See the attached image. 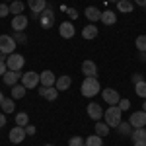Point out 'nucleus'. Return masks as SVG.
Instances as JSON below:
<instances>
[{
	"instance_id": "obj_1",
	"label": "nucleus",
	"mask_w": 146,
	"mask_h": 146,
	"mask_svg": "<svg viewBox=\"0 0 146 146\" xmlns=\"http://www.w3.org/2000/svg\"><path fill=\"white\" fill-rule=\"evenodd\" d=\"M121 115H123V111L119 109V105H109L107 109H105V113H103V119H105V123L109 125V127H119V123L123 121L121 119Z\"/></svg>"
},
{
	"instance_id": "obj_25",
	"label": "nucleus",
	"mask_w": 146,
	"mask_h": 146,
	"mask_svg": "<svg viewBox=\"0 0 146 146\" xmlns=\"http://www.w3.org/2000/svg\"><path fill=\"white\" fill-rule=\"evenodd\" d=\"M131 129H133V127H131V123H129V121H121V123H119V127H117V133H119L121 136H131V133H133Z\"/></svg>"
},
{
	"instance_id": "obj_10",
	"label": "nucleus",
	"mask_w": 146,
	"mask_h": 146,
	"mask_svg": "<svg viewBox=\"0 0 146 146\" xmlns=\"http://www.w3.org/2000/svg\"><path fill=\"white\" fill-rule=\"evenodd\" d=\"M86 111H88V117L94 119V121H101V119H103V113H105L101 109L100 103H94V101L88 103V109H86Z\"/></svg>"
},
{
	"instance_id": "obj_24",
	"label": "nucleus",
	"mask_w": 146,
	"mask_h": 146,
	"mask_svg": "<svg viewBox=\"0 0 146 146\" xmlns=\"http://www.w3.org/2000/svg\"><path fill=\"white\" fill-rule=\"evenodd\" d=\"M109 129H111V127H109L107 123H103V121H98V123H96V135H100L101 138H103V136L109 135Z\"/></svg>"
},
{
	"instance_id": "obj_34",
	"label": "nucleus",
	"mask_w": 146,
	"mask_h": 146,
	"mask_svg": "<svg viewBox=\"0 0 146 146\" xmlns=\"http://www.w3.org/2000/svg\"><path fill=\"white\" fill-rule=\"evenodd\" d=\"M82 144H84V138L82 136H72L68 140V146H82Z\"/></svg>"
},
{
	"instance_id": "obj_42",
	"label": "nucleus",
	"mask_w": 146,
	"mask_h": 146,
	"mask_svg": "<svg viewBox=\"0 0 146 146\" xmlns=\"http://www.w3.org/2000/svg\"><path fill=\"white\" fill-rule=\"evenodd\" d=\"M45 92H47L45 86H39V96H41V98H45Z\"/></svg>"
},
{
	"instance_id": "obj_16",
	"label": "nucleus",
	"mask_w": 146,
	"mask_h": 146,
	"mask_svg": "<svg viewBox=\"0 0 146 146\" xmlns=\"http://www.w3.org/2000/svg\"><path fill=\"white\" fill-rule=\"evenodd\" d=\"M101 23H105V25H115L117 23V14L113 10H103L101 12Z\"/></svg>"
},
{
	"instance_id": "obj_29",
	"label": "nucleus",
	"mask_w": 146,
	"mask_h": 146,
	"mask_svg": "<svg viewBox=\"0 0 146 146\" xmlns=\"http://www.w3.org/2000/svg\"><path fill=\"white\" fill-rule=\"evenodd\" d=\"M0 107H2V111L6 113V115H8V113H12L14 109H16V105H14V100H6V98H4V101L0 103Z\"/></svg>"
},
{
	"instance_id": "obj_45",
	"label": "nucleus",
	"mask_w": 146,
	"mask_h": 146,
	"mask_svg": "<svg viewBox=\"0 0 146 146\" xmlns=\"http://www.w3.org/2000/svg\"><path fill=\"white\" fill-rule=\"evenodd\" d=\"M142 111H146V100H144V103H142Z\"/></svg>"
},
{
	"instance_id": "obj_36",
	"label": "nucleus",
	"mask_w": 146,
	"mask_h": 146,
	"mask_svg": "<svg viewBox=\"0 0 146 146\" xmlns=\"http://www.w3.org/2000/svg\"><path fill=\"white\" fill-rule=\"evenodd\" d=\"M10 14V6H6V4H0V18H6Z\"/></svg>"
},
{
	"instance_id": "obj_30",
	"label": "nucleus",
	"mask_w": 146,
	"mask_h": 146,
	"mask_svg": "<svg viewBox=\"0 0 146 146\" xmlns=\"http://www.w3.org/2000/svg\"><path fill=\"white\" fill-rule=\"evenodd\" d=\"M16 125H20V127H27L29 125V115L27 113H18L16 115Z\"/></svg>"
},
{
	"instance_id": "obj_15",
	"label": "nucleus",
	"mask_w": 146,
	"mask_h": 146,
	"mask_svg": "<svg viewBox=\"0 0 146 146\" xmlns=\"http://www.w3.org/2000/svg\"><path fill=\"white\" fill-rule=\"evenodd\" d=\"M2 78H4V84H6V86H16L18 80L22 78V74H20L18 70H6V74H4Z\"/></svg>"
},
{
	"instance_id": "obj_23",
	"label": "nucleus",
	"mask_w": 146,
	"mask_h": 146,
	"mask_svg": "<svg viewBox=\"0 0 146 146\" xmlns=\"http://www.w3.org/2000/svg\"><path fill=\"white\" fill-rule=\"evenodd\" d=\"M23 10H25V4H23L22 0H14V2L10 4V14H14V16L23 14Z\"/></svg>"
},
{
	"instance_id": "obj_33",
	"label": "nucleus",
	"mask_w": 146,
	"mask_h": 146,
	"mask_svg": "<svg viewBox=\"0 0 146 146\" xmlns=\"http://www.w3.org/2000/svg\"><path fill=\"white\" fill-rule=\"evenodd\" d=\"M117 105H119V109H121V111H129V109H131V101L125 100V98H121Z\"/></svg>"
},
{
	"instance_id": "obj_18",
	"label": "nucleus",
	"mask_w": 146,
	"mask_h": 146,
	"mask_svg": "<svg viewBox=\"0 0 146 146\" xmlns=\"http://www.w3.org/2000/svg\"><path fill=\"white\" fill-rule=\"evenodd\" d=\"M70 86H72V78H70V76H58V78H56V82H55V88L58 92L68 90Z\"/></svg>"
},
{
	"instance_id": "obj_20",
	"label": "nucleus",
	"mask_w": 146,
	"mask_h": 146,
	"mask_svg": "<svg viewBox=\"0 0 146 146\" xmlns=\"http://www.w3.org/2000/svg\"><path fill=\"white\" fill-rule=\"evenodd\" d=\"M135 10V4L131 0H119L117 2V12H123V14H131Z\"/></svg>"
},
{
	"instance_id": "obj_26",
	"label": "nucleus",
	"mask_w": 146,
	"mask_h": 146,
	"mask_svg": "<svg viewBox=\"0 0 146 146\" xmlns=\"http://www.w3.org/2000/svg\"><path fill=\"white\" fill-rule=\"evenodd\" d=\"M84 144L86 146H103V138H101L100 135H92L84 140Z\"/></svg>"
},
{
	"instance_id": "obj_46",
	"label": "nucleus",
	"mask_w": 146,
	"mask_h": 146,
	"mask_svg": "<svg viewBox=\"0 0 146 146\" xmlns=\"http://www.w3.org/2000/svg\"><path fill=\"white\" fill-rule=\"evenodd\" d=\"M2 101H4V96H2V92H0V103H2Z\"/></svg>"
},
{
	"instance_id": "obj_39",
	"label": "nucleus",
	"mask_w": 146,
	"mask_h": 146,
	"mask_svg": "<svg viewBox=\"0 0 146 146\" xmlns=\"http://www.w3.org/2000/svg\"><path fill=\"white\" fill-rule=\"evenodd\" d=\"M25 133L31 136V135H35V133H37V129H35L33 125H27V127H25Z\"/></svg>"
},
{
	"instance_id": "obj_28",
	"label": "nucleus",
	"mask_w": 146,
	"mask_h": 146,
	"mask_svg": "<svg viewBox=\"0 0 146 146\" xmlns=\"http://www.w3.org/2000/svg\"><path fill=\"white\" fill-rule=\"evenodd\" d=\"M135 92H136V96H138V98L146 100V80H142V82L135 84Z\"/></svg>"
},
{
	"instance_id": "obj_40",
	"label": "nucleus",
	"mask_w": 146,
	"mask_h": 146,
	"mask_svg": "<svg viewBox=\"0 0 146 146\" xmlns=\"http://www.w3.org/2000/svg\"><path fill=\"white\" fill-rule=\"evenodd\" d=\"M6 70H8L6 62H4V60H0V76H4V74H6Z\"/></svg>"
},
{
	"instance_id": "obj_27",
	"label": "nucleus",
	"mask_w": 146,
	"mask_h": 146,
	"mask_svg": "<svg viewBox=\"0 0 146 146\" xmlns=\"http://www.w3.org/2000/svg\"><path fill=\"white\" fill-rule=\"evenodd\" d=\"M131 138H133V142H136V140H146V127L135 129V131L131 133Z\"/></svg>"
},
{
	"instance_id": "obj_14",
	"label": "nucleus",
	"mask_w": 146,
	"mask_h": 146,
	"mask_svg": "<svg viewBox=\"0 0 146 146\" xmlns=\"http://www.w3.org/2000/svg\"><path fill=\"white\" fill-rule=\"evenodd\" d=\"M58 33H60V37H64V39H70V37H74L76 29H74V25L70 22H62L60 27H58Z\"/></svg>"
},
{
	"instance_id": "obj_4",
	"label": "nucleus",
	"mask_w": 146,
	"mask_h": 146,
	"mask_svg": "<svg viewBox=\"0 0 146 146\" xmlns=\"http://www.w3.org/2000/svg\"><path fill=\"white\" fill-rule=\"evenodd\" d=\"M53 23H55V12H53V8H45L39 14V25L43 29H51Z\"/></svg>"
},
{
	"instance_id": "obj_21",
	"label": "nucleus",
	"mask_w": 146,
	"mask_h": 146,
	"mask_svg": "<svg viewBox=\"0 0 146 146\" xmlns=\"http://www.w3.org/2000/svg\"><path fill=\"white\" fill-rule=\"evenodd\" d=\"M82 37H84V39H96V37H98V27H96L94 23H88V25L82 29Z\"/></svg>"
},
{
	"instance_id": "obj_41",
	"label": "nucleus",
	"mask_w": 146,
	"mask_h": 146,
	"mask_svg": "<svg viewBox=\"0 0 146 146\" xmlns=\"http://www.w3.org/2000/svg\"><path fill=\"white\" fill-rule=\"evenodd\" d=\"M6 125V113H0V129Z\"/></svg>"
},
{
	"instance_id": "obj_43",
	"label": "nucleus",
	"mask_w": 146,
	"mask_h": 146,
	"mask_svg": "<svg viewBox=\"0 0 146 146\" xmlns=\"http://www.w3.org/2000/svg\"><path fill=\"white\" fill-rule=\"evenodd\" d=\"M133 146H146V140H136Z\"/></svg>"
},
{
	"instance_id": "obj_47",
	"label": "nucleus",
	"mask_w": 146,
	"mask_h": 146,
	"mask_svg": "<svg viewBox=\"0 0 146 146\" xmlns=\"http://www.w3.org/2000/svg\"><path fill=\"white\" fill-rule=\"evenodd\" d=\"M107 2H115V4H117V2H119V0H107Z\"/></svg>"
},
{
	"instance_id": "obj_8",
	"label": "nucleus",
	"mask_w": 146,
	"mask_h": 146,
	"mask_svg": "<svg viewBox=\"0 0 146 146\" xmlns=\"http://www.w3.org/2000/svg\"><path fill=\"white\" fill-rule=\"evenodd\" d=\"M129 123H131L133 129H142V127H146V111H135V113H131Z\"/></svg>"
},
{
	"instance_id": "obj_38",
	"label": "nucleus",
	"mask_w": 146,
	"mask_h": 146,
	"mask_svg": "<svg viewBox=\"0 0 146 146\" xmlns=\"http://www.w3.org/2000/svg\"><path fill=\"white\" fill-rule=\"evenodd\" d=\"M142 80H144V76H142L140 72H136V74H133V82H135V84H138V82H142Z\"/></svg>"
},
{
	"instance_id": "obj_17",
	"label": "nucleus",
	"mask_w": 146,
	"mask_h": 146,
	"mask_svg": "<svg viewBox=\"0 0 146 146\" xmlns=\"http://www.w3.org/2000/svg\"><path fill=\"white\" fill-rule=\"evenodd\" d=\"M84 14H86V18H88L92 23L101 20V12H100V8H96V6H88V8L84 10Z\"/></svg>"
},
{
	"instance_id": "obj_2",
	"label": "nucleus",
	"mask_w": 146,
	"mask_h": 146,
	"mask_svg": "<svg viewBox=\"0 0 146 146\" xmlns=\"http://www.w3.org/2000/svg\"><path fill=\"white\" fill-rule=\"evenodd\" d=\"M80 90H82V96H84V98H94V96H98L100 90H101L100 80L98 78H84Z\"/></svg>"
},
{
	"instance_id": "obj_37",
	"label": "nucleus",
	"mask_w": 146,
	"mask_h": 146,
	"mask_svg": "<svg viewBox=\"0 0 146 146\" xmlns=\"http://www.w3.org/2000/svg\"><path fill=\"white\" fill-rule=\"evenodd\" d=\"M66 14L70 16V20H76V18H78V12L74 10V8H68V10H66Z\"/></svg>"
},
{
	"instance_id": "obj_3",
	"label": "nucleus",
	"mask_w": 146,
	"mask_h": 146,
	"mask_svg": "<svg viewBox=\"0 0 146 146\" xmlns=\"http://www.w3.org/2000/svg\"><path fill=\"white\" fill-rule=\"evenodd\" d=\"M16 39L12 35H0V53H6V55H12L16 53Z\"/></svg>"
},
{
	"instance_id": "obj_5",
	"label": "nucleus",
	"mask_w": 146,
	"mask_h": 146,
	"mask_svg": "<svg viewBox=\"0 0 146 146\" xmlns=\"http://www.w3.org/2000/svg\"><path fill=\"white\" fill-rule=\"evenodd\" d=\"M23 64H25V58H23L22 55H18V53H12V55H8V58H6V66H8V70H22Z\"/></svg>"
},
{
	"instance_id": "obj_31",
	"label": "nucleus",
	"mask_w": 146,
	"mask_h": 146,
	"mask_svg": "<svg viewBox=\"0 0 146 146\" xmlns=\"http://www.w3.org/2000/svg\"><path fill=\"white\" fill-rule=\"evenodd\" d=\"M135 45H136V49H138L140 53H146V35H138L136 41H135Z\"/></svg>"
},
{
	"instance_id": "obj_44",
	"label": "nucleus",
	"mask_w": 146,
	"mask_h": 146,
	"mask_svg": "<svg viewBox=\"0 0 146 146\" xmlns=\"http://www.w3.org/2000/svg\"><path fill=\"white\" fill-rule=\"evenodd\" d=\"M135 4H138V6H144V8H146V0H135Z\"/></svg>"
},
{
	"instance_id": "obj_19",
	"label": "nucleus",
	"mask_w": 146,
	"mask_h": 146,
	"mask_svg": "<svg viewBox=\"0 0 146 146\" xmlns=\"http://www.w3.org/2000/svg\"><path fill=\"white\" fill-rule=\"evenodd\" d=\"M27 6L31 8V12L41 14V12L47 8V2H45V0H27Z\"/></svg>"
},
{
	"instance_id": "obj_11",
	"label": "nucleus",
	"mask_w": 146,
	"mask_h": 146,
	"mask_svg": "<svg viewBox=\"0 0 146 146\" xmlns=\"http://www.w3.org/2000/svg\"><path fill=\"white\" fill-rule=\"evenodd\" d=\"M39 82H41V86H45V88H53L55 82H56V76L51 70H43V72L39 74Z\"/></svg>"
},
{
	"instance_id": "obj_7",
	"label": "nucleus",
	"mask_w": 146,
	"mask_h": 146,
	"mask_svg": "<svg viewBox=\"0 0 146 146\" xmlns=\"http://www.w3.org/2000/svg\"><path fill=\"white\" fill-rule=\"evenodd\" d=\"M101 98H103V101H105L107 105H117L119 100H121L119 92L113 90V88H105V90H101Z\"/></svg>"
},
{
	"instance_id": "obj_32",
	"label": "nucleus",
	"mask_w": 146,
	"mask_h": 146,
	"mask_svg": "<svg viewBox=\"0 0 146 146\" xmlns=\"http://www.w3.org/2000/svg\"><path fill=\"white\" fill-rule=\"evenodd\" d=\"M56 98H58V90H56L55 86H53V88H47V92H45V100H47V101H55Z\"/></svg>"
},
{
	"instance_id": "obj_35",
	"label": "nucleus",
	"mask_w": 146,
	"mask_h": 146,
	"mask_svg": "<svg viewBox=\"0 0 146 146\" xmlns=\"http://www.w3.org/2000/svg\"><path fill=\"white\" fill-rule=\"evenodd\" d=\"M14 39H16V43H25V41H27V37H25V33H23V31H16V35H14Z\"/></svg>"
},
{
	"instance_id": "obj_13",
	"label": "nucleus",
	"mask_w": 146,
	"mask_h": 146,
	"mask_svg": "<svg viewBox=\"0 0 146 146\" xmlns=\"http://www.w3.org/2000/svg\"><path fill=\"white\" fill-rule=\"evenodd\" d=\"M82 74H84L86 78H96V74H98L96 62H94V60H84V62H82Z\"/></svg>"
},
{
	"instance_id": "obj_22",
	"label": "nucleus",
	"mask_w": 146,
	"mask_h": 146,
	"mask_svg": "<svg viewBox=\"0 0 146 146\" xmlns=\"http://www.w3.org/2000/svg\"><path fill=\"white\" fill-rule=\"evenodd\" d=\"M25 92H27V88L23 84H16V86H12V98L14 100H22L25 96Z\"/></svg>"
},
{
	"instance_id": "obj_48",
	"label": "nucleus",
	"mask_w": 146,
	"mask_h": 146,
	"mask_svg": "<svg viewBox=\"0 0 146 146\" xmlns=\"http://www.w3.org/2000/svg\"><path fill=\"white\" fill-rule=\"evenodd\" d=\"M4 2H14V0H4Z\"/></svg>"
},
{
	"instance_id": "obj_9",
	"label": "nucleus",
	"mask_w": 146,
	"mask_h": 146,
	"mask_svg": "<svg viewBox=\"0 0 146 146\" xmlns=\"http://www.w3.org/2000/svg\"><path fill=\"white\" fill-rule=\"evenodd\" d=\"M10 142H14V144H20V142H23L25 140V136H27V133H25V127H20V125H16L14 129L10 131Z\"/></svg>"
},
{
	"instance_id": "obj_6",
	"label": "nucleus",
	"mask_w": 146,
	"mask_h": 146,
	"mask_svg": "<svg viewBox=\"0 0 146 146\" xmlns=\"http://www.w3.org/2000/svg\"><path fill=\"white\" fill-rule=\"evenodd\" d=\"M22 84L27 88V90L37 88V84H41V82H39V74H37V72H33V70H29V72L22 74Z\"/></svg>"
},
{
	"instance_id": "obj_12",
	"label": "nucleus",
	"mask_w": 146,
	"mask_h": 146,
	"mask_svg": "<svg viewBox=\"0 0 146 146\" xmlns=\"http://www.w3.org/2000/svg\"><path fill=\"white\" fill-rule=\"evenodd\" d=\"M27 16H23V14H20V16H14L12 18V29L14 31H23L25 27H27Z\"/></svg>"
},
{
	"instance_id": "obj_50",
	"label": "nucleus",
	"mask_w": 146,
	"mask_h": 146,
	"mask_svg": "<svg viewBox=\"0 0 146 146\" xmlns=\"http://www.w3.org/2000/svg\"><path fill=\"white\" fill-rule=\"evenodd\" d=\"M82 146H86V144H82Z\"/></svg>"
},
{
	"instance_id": "obj_49",
	"label": "nucleus",
	"mask_w": 146,
	"mask_h": 146,
	"mask_svg": "<svg viewBox=\"0 0 146 146\" xmlns=\"http://www.w3.org/2000/svg\"><path fill=\"white\" fill-rule=\"evenodd\" d=\"M45 146H53V144H45Z\"/></svg>"
}]
</instances>
